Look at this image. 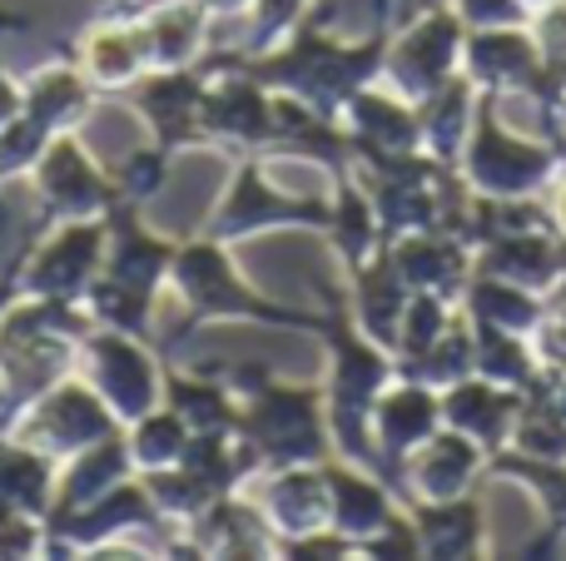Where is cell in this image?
I'll return each mask as SVG.
<instances>
[{
    "label": "cell",
    "instance_id": "obj_1",
    "mask_svg": "<svg viewBox=\"0 0 566 561\" xmlns=\"http://www.w3.org/2000/svg\"><path fill=\"white\" fill-rule=\"evenodd\" d=\"M239 417L234 433L259 473L279 467H313L328 457V413H323V383L289 388L269 368H239L234 373Z\"/></svg>",
    "mask_w": 566,
    "mask_h": 561
},
{
    "label": "cell",
    "instance_id": "obj_2",
    "mask_svg": "<svg viewBox=\"0 0 566 561\" xmlns=\"http://www.w3.org/2000/svg\"><path fill=\"white\" fill-rule=\"evenodd\" d=\"M462 184L478 199H537L557 179L562 159L552 139H522L497 119V95L482 89L472 109L468 145L458 155Z\"/></svg>",
    "mask_w": 566,
    "mask_h": 561
},
{
    "label": "cell",
    "instance_id": "obj_3",
    "mask_svg": "<svg viewBox=\"0 0 566 561\" xmlns=\"http://www.w3.org/2000/svg\"><path fill=\"white\" fill-rule=\"evenodd\" d=\"M169 284L179 288V298L189 304V328L209 324V318H259V324H279V328H323V314H298V308H279L264 294L239 278V268L229 264L219 239H195V244L175 248L169 264Z\"/></svg>",
    "mask_w": 566,
    "mask_h": 561
},
{
    "label": "cell",
    "instance_id": "obj_4",
    "mask_svg": "<svg viewBox=\"0 0 566 561\" xmlns=\"http://www.w3.org/2000/svg\"><path fill=\"white\" fill-rule=\"evenodd\" d=\"M95 105V85L80 65H50L20 89V115L0 129V179L35 169L55 135H70Z\"/></svg>",
    "mask_w": 566,
    "mask_h": 561
},
{
    "label": "cell",
    "instance_id": "obj_5",
    "mask_svg": "<svg viewBox=\"0 0 566 561\" xmlns=\"http://www.w3.org/2000/svg\"><path fill=\"white\" fill-rule=\"evenodd\" d=\"M75 373L105 398V407L119 423L155 413L165 398V378H159L155 358L145 353V338L125 334V328H90L75 348Z\"/></svg>",
    "mask_w": 566,
    "mask_h": 561
},
{
    "label": "cell",
    "instance_id": "obj_6",
    "mask_svg": "<svg viewBox=\"0 0 566 561\" xmlns=\"http://www.w3.org/2000/svg\"><path fill=\"white\" fill-rule=\"evenodd\" d=\"M119 433V417L105 407V398L85 383V378H60L55 388L35 398V403L20 413L15 437L30 447H40L45 457L65 463V457L95 447L99 437Z\"/></svg>",
    "mask_w": 566,
    "mask_h": 561
},
{
    "label": "cell",
    "instance_id": "obj_7",
    "mask_svg": "<svg viewBox=\"0 0 566 561\" xmlns=\"http://www.w3.org/2000/svg\"><path fill=\"white\" fill-rule=\"evenodd\" d=\"M462 45H468V25L458 10H428L418 25H408L398 40L382 50V75L408 105L428 99L452 75H462Z\"/></svg>",
    "mask_w": 566,
    "mask_h": 561
},
{
    "label": "cell",
    "instance_id": "obj_8",
    "mask_svg": "<svg viewBox=\"0 0 566 561\" xmlns=\"http://www.w3.org/2000/svg\"><path fill=\"white\" fill-rule=\"evenodd\" d=\"M328 209L323 199H303V194H283L279 184H269V174L254 159H239L234 179H229L224 199H219L214 219H209L205 234L219 244H234V239H254L264 229L279 224H318L328 229Z\"/></svg>",
    "mask_w": 566,
    "mask_h": 561
},
{
    "label": "cell",
    "instance_id": "obj_9",
    "mask_svg": "<svg viewBox=\"0 0 566 561\" xmlns=\"http://www.w3.org/2000/svg\"><path fill=\"white\" fill-rule=\"evenodd\" d=\"M105 219H65L50 239L25 248L20 264V294L25 298H85L105 264Z\"/></svg>",
    "mask_w": 566,
    "mask_h": 561
},
{
    "label": "cell",
    "instance_id": "obj_10",
    "mask_svg": "<svg viewBox=\"0 0 566 561\" xmlns=\"http://www.w3.org/2000/svg\"><path fill=\"white\" fill-rule=\"evenodd\" d=\"M35 194L45 204L50 224L105 219L119 204V184L109 174H99L95 159L85 155V145L75 135H55L45 145V155L35 159Z\"/></svg>",
    "mask_w": 566,
    "mask_h": 561
},
{
    "label": "cell",
    "instance_id": "obj_11",
    "mask_svg": "<svg viewBox=\"0 0 566 561\" xmlns=\"http://www.w3.org/2000/svg\"><path fill=\"white\" fill-rule=\"evenodd\" d=\"M442 427V393L428 383L398 378L373 403V443H378V477L402 493V457L422 447Z\"/></svg>",
    "mask_w": 566,
    "mask_h": 561
},
{
    "label": "cell",
    "instance_id": "obj_12",
    "mask_svg": "<svg viewBox=\"0 0 566 561\" xmlns=\"http://www.w3.org/2000/svg\"><path fill=\"white\" fill-rule=\"evenodd\" d=\"M488 477V453L472 443L468 433L442 423L422 447L402 457V493L408 502H448V497H468L472 487Z\"/></svg>",
    "mask_w": 566,
    "mask_h": 561
},
{
    "label": "cell",
    "instance_id": "obj_13",
    "mask_svg": "<svg viewBox=\"0 0 566 561\" xmlns=\"http://www.w3.org/2000/svg\"><path fill=\"white\" fill-rule=\"evenodd\" d=\"M205 85L209 75L199 65L179 70H145L135 80V109L145 115L155 149H185L199 145V109H205Z\"/></svg>",
    "mask_w": 566,
    "mask_h": 561
},
{
    "label": "cell",
    "instance_id": "obj_14",
    "mask_svg": "<svg viewBox=\"0 0 566 561\" xmlns=\"http://www.w3.org/2000/svg\"><path fill=\"white\" fill-rule=\"evenodd\" d=\"M318 467H323V487H328V527L348 537L353 547L378 537L398 517V502L388 497V483L378 473L348 463V457H338V463L323 457Z\"/></svg>",
    "mask_w": 566,
    "mask_h": 561
},
{
    "label": "cell",
    "instance_id": "obj_15",
    "mask_svg": "<svg viewBox=\"0 0 566 561\" xmlns=\"http://www.w3.org/2000/svg\"><path fill=\"white\" fill-rule=\"evenodd\" d=\"M522 403H527V393L472 373V378H462V383L442 388V423L468 433L472 443H482V453L492 457L512 443V427H517Z\"/></svg>",
    "mask_w": 566,
    "mask_h": 561
},
{
    "label": "cell",
    "instance_id": "obj_16",
    "mask_svg": "<svg viewBox=\"0 0 566 561\" xmlns=\"http://www.w3.org/2000/svg\"><path fill=\"white\" fill-rule=\"evenodd\" d=\"M388 244L412 294L462 298V288L472 278V244L462 234H452V229H412V234H398Z\"/></svg>",
    "mask_w": 566,
    "mask_h": 561
},
{
    "label": "cell",
    "instance_id": "obj_17",
    "mask_svg": "<svg viewBox=\"0 0 566 561\" xmlns=\"http://www.w3.org/2000/svg\"><path fill=\"white\" fill-rule=\"evenodd\" d=\"M139 35H145V55L149 70H179V65H199L209 55L205 35H209V6L205 0H165V6H135Z\"/></svg>",
    "mask_w": 566,
    "mask_h": 561
},
{
    "label": "cell",
    "instance_id": "obj_18",
    "mask_svg": "<svg viewBox=\"0 0 566 561\" xmlns=\"http://www.w3.org/2000/svg\"><path fill=\"white\" fill-rule=\"evenodd\" d=\"M259 512H264L274 542L289 537H308L328 527V487H323V467H279L269 473V487L259 497Z\"/></svg>",
    "mask_w": 566,
    "mask_h": 561
},
{
    "label": "cell",
    "instance_id": "obj_19",
    "mask_svg": "<svg viewBox=\"0 0 566 561\" xmlns=\"http://www.w3.org/2000/svg\"><path fill=\"white\" fill-rule=\"evenodd\" d=\"M408 517L418 527L422 557H482L488 532H482V502L478 497H448V502H408Z\"/></svg>",
    "mask_w": 566,
    "mask_h": 561
},
{
    "label": "cell",
    "instance_id": "obj_20",
    "mask_svg": "<svg viewBox=\"0 0 566 561\" xmlns=\"http://www.w3.org/2000/svg\"><path fill=\"white\" fill-rule=\"evenodd\" d=\"M80 70H85V80L95 89H125L145 75L149 55H145V35H139L135 6H129V15L105 20V25L80 45Z\"/></svg>",
    "mask_w": 566,
    "mask_h": 561
},
{
    "label": "cell",
    "instance_id": "obj_21",
    "mask_svg": "<svg viewBox=\"0 0 566 561\" xmlns=\"http://www.w3.org/2000/svg\"><path fill=\"white\" fill-rule=\"evenodd\" d=\"M159 403L169 413L185 417L189 433H229L239 417V398L234 383H214V378H185V373H169L165 378V398Z\"/></svg>",
    "mask_w": 566,
    "mask_h": 561
},
{
    "label": "cell",
    "instance_id": "obj_22",
    "mask_svg": "<svg viewBox=\"0 0 566 561\" xmlns=\"http://www.w3.org/2000/svg\"><path fill=\"white\" fill-rule=\"evenodd\" d=\"M189 437H195V433L185 427V417L169 413V407L159 403L155 413H145V417H135V423H129V433H125L129 463H135V473H159V467H175L179 457H185Z\"/></svg>",
    "mask_w": 566,
    "mask_h": 561
},
{
    "label": "cell",
    "instance_id": "obj_23",
    "mask_svg": "<svg viewBox=\"0 0 566 561\" xmlns=\"http://www.w3.org/2000/svg\"><path fill=\"white\" fill-rule=\"evenodd\" d=\"M313 0H254V35H249V55H264L274 50L303 15H308Z\"/></svg>",
    "mask_w": 566,
    "mask_h": 561
},
{
    "label": "cell",
    "instance_id": "obj_24",
    "mask_svg": "<svg viewBox=\"0 0 566 561\" xmlns=\"http://www.w3.org/2000/svg\"><path fill=\"white\" fill-rule=\"evenodd\" d=\"M468 30H497V25H527L532 10L522 0H452Z\"/></svg>",
    "mask_w": 566,
    "mask_h": 561
},
{
    "label": "cell",
    "instance_id": "obj_25",
    "mask_svg": "<svg viewBox=\"0 0 566 561\" xmlns=\"http://www.w3.org/2000/svg\"><path fill=\"white\" fill-rule=\"evenodd\" d=\"M547 194H552V229H557V239L566 244V169H557V179L547 184Z\"/></svg>",
    "mask_w": 566,
    "mask_h": 561
},
{
    "label": "cell",
    "instance_id": "obj_26",
    "mask_svg": "<svg viewBox=\"0 0 566 561\" xmlns=\"http://www.w3.org/2000/svg\"><path fill=\"white\" fill-rule=\"evenodd\" d=\"M20 115V89L6 80V70H0V129L10 125V119Z\"/></svg>",
    "mask_w": 566,
    "mask_h": 561
},
{
    "label": "cell",
    "instance_id": "obj_27",
    "mask_svg": "<svg viewBox=\"0 0 566 561\" xmlns=\"http://www.w3.org/2000/svg\"><path fill=\"white\" fill-rule=\"evenodd\" d=\"M205 6H209V15H234V10L254 6V0H205Z\"/></svg>",
    "mask_w": 566,
    "mask_h": 561
},
{
    "label": "cell",
    "instance_id": "obj_28",
    "mask_svg": "<svg viewBox=\"0 0 566 561\" xmlns=\"http://www.w3.org/2000/svg\"><path fill=\"white\" fill-rule=\"evenodd\" d=\"M30 20L25 15H15V10H0V30H25Z\"/></svg>",
    "mask_w": 566,
    "mask_h": 561
},
{
    "label": "cell",
    "instance_id": "obj_29",
    "mask_svg": "<svg viewBox=\"0 0 566 561\" xmlns=\"http://www.w3.org/2000/svg\"><path fill=\"white\" fill-rule=\"evenodd\" d=\"M522 6H527V10H542V6H552V0H522Z\"/></svg>",
    "mask_w": 566,
    "mask_h": 561
},
{
    "label": "cell",
    "instance_id": "obj_30",
    "mask_svg": "<svg viewBox=\"0 0 566 561\" xmlns=\"http://www.w3.org/2000/svg\"><path fill=\"white\" fill-rule=\"evenodd\" d=\"M378 15H388V0H378Z\"/></svg>",
    "mask_w": 566,
    "mask_h": 561
}]
</instances>
